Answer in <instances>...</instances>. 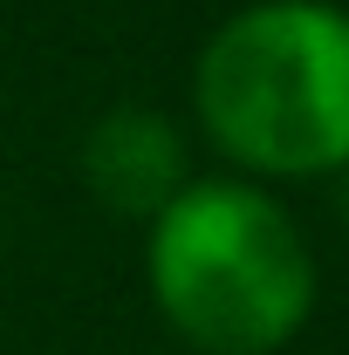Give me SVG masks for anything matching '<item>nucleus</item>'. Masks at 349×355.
Here are the masks:
<instances>
[{
    "mask_svg": "<svg viewBox=\"0 0 349 355\" xmlns=\"http://www.w3.org/2000/svg\"><path fill=\"white\" fill-rule=\"evenodd\" d=\"M192 116L247 178L349 171V14L336 0H254L192 62Z\"/></svg>",
    "mask_w": 349,
    "mask_h": 355,
    "instance_id": "obj_1",
    "label": "nucleus"
},
{
    "mask_svg": "<svg viewBox=\"0 0 349 355\" xmlns=\"http://www.w3.org/2000/svg\"><path fill=\"white\" fill-rule=\"evenodd\" d=\"M144 280L199 355H274L315 314V253L254 178H192L144 232Z\"/></svg>",
    "mask_w": 349,
    "mask_h": 355,
    "instance_id": "obj_2",
    "label": "nucleus"
},
{
    "mask_svg": "<svg viewBox=\"0 0 349 355\" xmlns=\"http://www.w3.org/2000/svg\"><path fill=\"white\" fill-rule=\"evenodd\" d=\"M89 198L117 219H158L178 191L192 184V157H185V130L151 103H117L83 130L76 150Z\"/></svg>",
    "mask_w": 349,
    "mask_h": 355,
    "instance_id": "obj_3",
    "label": "nucleus"
},
{
    "mask_svg": "<svg viewBox=\"0 0 349 355\" xmlns=\"http://www.w3.org/2000/svg\"><path fill=\"white\" fill-rule=\"evenodd\" d=\"M343 225H349V171H343Z\"/></svg>",
    "mask_w": 349,
    "mask_h": 355,
    "instance_id": "obj_4",
    "label": "nucleus"
}]
</instances>
